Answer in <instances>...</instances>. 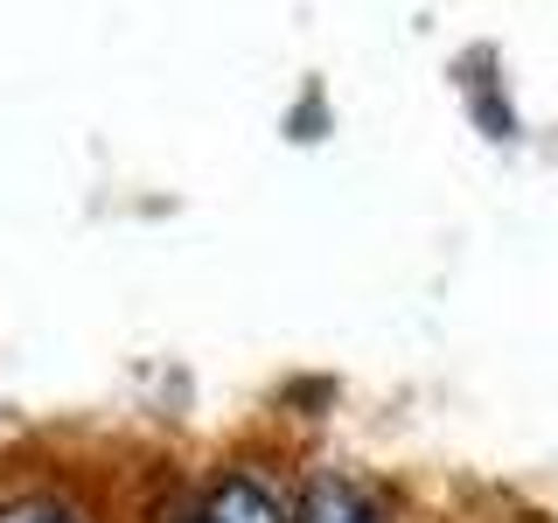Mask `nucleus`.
I'll list each match as a JSON object with an SVG mask.
<instances>
[{"instance_id": "f257e3e1", "label": "nucleus", "mask_w": 558, "mask_h": 523, "mask_svg": "<svg viewBox=\"0 0 558 523\" xmlns=\"http://www.w3.org/2000/svg\"><path fill=\"white\" fill-rule=\"evenodd\" d=\"M196 523H287V510H279V502H272L252 475H223V482L203 496Z\"/></svg>"}, {"instance_id": "f03ea898", "label": "nucleus", "mask_w": 558, "mask_h": 523, "mask_svg": "<svg viewBox=\"0 0 558 523\" xmlns=\"http://www.w3.org/2000/svg\"><path fill=\"white\" fill-rule=\"evenodd\" d=\"M301 523H384V516H377V502L363 496L356 482H342V475H314V482H307V496H301Z\"/></svg>"}, {"instance_id": "7ed1b4c3", "label": "nucleus", "mask_w": 558, "mask_h": 523, "mask_svg": "<svg viewBox=\"0 0 558 523\" xmlns=\"http://www.w3.org/2000/svg\"><path fill=\"white\" fill-rule=\"evenodd\" d=\"M0 523H77V516H70L63 502H8Z\"/></svg>"}]
</instances>
